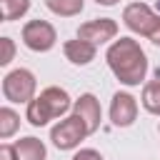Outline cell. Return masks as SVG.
<instances>
[{
    "instance_id": "1",
    "label": "cell",
    "mask_w": 160,
    "mask_h": 160,
    "mask_svg": "<svg viewBox=\"0 0 160 160\" xmlns=\"http://www.w3.org/2000/svg\"><path fill=\"white\" fill-rule=\"evenodd\" d=\"M105 62L110 72L128 88H135L148 75V55L135 38H118L110 42L105 52Z\"/></svg>"
},
{
    "instance_id": "2",
    "label": "cell",
    "mask_w": 160,
    "mask_h": 160,
    "mask_svg": "<svg viewBox=\"0 0 160 160\" xmlns=\"http://www.w3.org/2000/svg\"><path fill=\"white\" fill-rule=\"evenodd\" d=\"M35 90H38V80L28 68H15L2 78V98L8 102L28 105L35 98Z\"/></svg>"
},
{
    "instance_id": "3",
    "label": "cell",
    "mask_w": 160,
    "mask_h": 160,
    "mask_svg": "<svg viewBox=\"0 0 160 160\" xmlns=\"http://www.w3.org/2000/svg\"><path fill=\"white\" fill-rule=\"evenodd\" d=\"M88 125L72 112L68 118H60L52 128H50V140L58 150H75L80 148V142L88 138Z\"/></svg>"
},
{
    "instance_id": "4",
    "label": "cell",
    "mask_w": 160,
    "mask_h": 160,
    "mask_svg": "<svg viewBox=\"0 0 160 160\" xmlns=\"http://www.w3.org/2000/svg\"><path fill=\"white\" fill-rule=\"evenodd\" d=\"M20 38H22V42H25L28 50H32V52H48L58 42V30L48 20H40L38 18V20H28L22 25Z\"/></svg>"
},
{
    "instance_id": "5",
    "label": "cell",
    "mask_w": 160,
    "mask_h": 160,
    "mask_svg": "<svg viewBox=\"0 0 160 160\" xmlns=\"http://www.w3.org/2000/svg\"><path fill=\"white\" fill-rule=\"evenodd\" d=\"M158 18H160V15H158L150 5H145V2H130V5H125V10H122V22H125V28H128L130 32H135V35H142V38L150 35V30L155 28Z\"/></svg>"
},
{
    "instance_id": "6",
    "label": "cell",
    "mask_w": 160,
    "mask_h": 160,
    "mask_svg": "<svg viewBox=\"0 0 160 160\" xmlns=\"http://www.w3.org/2000/svg\"><path fill=\"white\" fill-rule=\"evenodd\" d=\"M135 120H138V100L125 90L115 92L110 100V122L115 128H130Z\"/></svg>"
},
{
    "instance_id": "7",
    "label": "cell",
    "mask_w": 160,
    "mask_h": 160,
    "mask_svg": "<svg viewBox=\"0 0 160 160\" xmlns=\"http://www.w3.org/2000/svg\"><path fill=\"white\" fill-rule=\"evenodd\" d=\"M78 38L92 42V45H102L118 38V22L112 18H95L90 22H82L78 28Z\"/></svg>"
},
{
    "instance_id": "8",
    "label": "cell",
    "mask_w": 160,
    "mask_h": 160,
    "mask_svg": "<svg viewBox=\"0 0 160 160\" xmlns=\"http://www.w3.org/2000/svg\"><path fill=\"white\" fill-rule=\"evenodd\" d=\"M72 112L88 125V132L92 135L98 128H100V120H102V108H100V100L92 95V92H82L75 102H72Z\"/></svg>"
},
{
    "instance_id": "9",
    "label": "cell",
    "mask_w": 160,
    "mask_h": 160,
    "mask_svg": "<svg viewBox=\"0 0 160 160\" xmlns=\"http://www.w3.org/2000/svg\"><path fill=\"white\" fill-rule=\"evenodd\" d=\"M62 52L72 65H90L98 55V45H92L82 38H72V40H65Z\"/></svg>"
},
{
    "instance_id": "10",
    "label": "cell",
    "mask_w": 160,
    "mask_h": 160,
    "mask_svg": "<svg viewBox=\"0 0 160 160\" xmlns=\"http://www.w3.org/2000/svg\"><path fill=\"white\" fill-rule=\"evenodd\" d=\"M40 98L48 102V108H50V112H52L55 120H58V118H65V112H68V110L72 108V102H75V100H70L68 90H62V88H58V85L45 88V90L40 92Z\"/></svg>"
},
{
    "instance_id": "11",
    "label": "cell",
    "mask_w": 160,
    "mask_h": 160,
    "mask_svg": "<svg viewBox=\"0 0 160 160\" xmlns=\"http://www.w3.org/2000/svg\"><path fill=\"white\" fill-rule=\"evenodd\" d=\"M15 150H18V160H45L48 158V148L40 138H20L15 140Z\"/></svg>"
},
{
    "instance_id": "12",
    "label": "cell",
    "mask_w": 160,
    "mask_h": 160,
    "mask_svg": "<svg viewBox=\"0 0 160 160\" xmlns=\"http://www.w3.org/2000/svg\"><path fill=\"white\" fill-rule=\"evenodd\" d=\"M25 120H28L32 128H42V125H48V122L55 120V118H52L48 102H45L40 95H35V98L25 105Z\"/></svg>"
},
{
    "instance_id": "13",
    "label": "cell",
    "mask_w": 160,
    "mask_h": 160,
    "mask_svg": "<svg viewBox=\"0 0 160 160\" xmlns=\"http://www.w3.org/2000/svg\"><path fill=\"white\" fill-rule=\"evenodd\" d=\"M45 8L58 18H75L82 12L85 0H45Z\"/></svg>"
},
{
    "instance_id": "14",
    "label": "cell",
    "mask_w": 160,
    "mask_h": 160,
    "mask_svg": "<svg viewBox=\"0 0 160 160\" xmlns=\"http://www.w3.org/2000/svg\"><path fill=\"white\" fill-rule=\"evenodd\" d=\"M140 102H142V108H145L150 115H160V80L145 82L142 95H140Z\"/></svg>"
},
{
    "instance_id": "15",
    "label": "cell",
    "mask_w": 160,
    "mask_h": 160,
    "mask_svg": "<svg viewBox=\"0 0 160 160\" xmlns=\"http://www.w3.org/2000/svg\"><path fill=\"white\" fill-rule=\"evenodd\" d=\"M18 130H20V115H18L10 105H2V108H0V138L8 140V138H12Z\"/></svg>"
},
{
    "instance_id": "16",
    "label": "cell",
    "mask_w": 160,
    "mask_h": 160,
    "mask_svg": "<svg viewBox=\"0 0 160 160\" xmlns=\"http://www.w3.org/2000/svg\"><path fill=\"white\" fill-rule=\"evenodd\" d=\"M28 10H30V0H0V15H2V22L20 20Z\"/></svg>"
},
{
    "instance_id": "17",
    "label": "cell",
    "mask_w": 160,
    "mask_h": 160,
    "mask_svg": "<svg viewBox=\"0 0 160 160\" xmlns=\"http://www.w3.org/2000/svg\"><path fill=\"white\" fill-rule=\"evenodd\" d=\"M0 45H2V55H0V65H2V68H8V65L12 62V58H15V42H12V38H8V35H2V38H0Z\"/></svg>"
},
{
    "instance_id": "18",
    "label": "cell",
    "mask_w": 160,
    "mask_h": 160,
    "mask_svg": "<svg viewBox=\"0 0 160 160\" xmlns=\"http://www.w3.org/2000/svg\"><path fill=\"white\" fill-rule=\"evenodd\" d=\"M72 160H102V155H100L98 150H92V148H80V150L72 155Z\"/></svg>"
},
{
    "instance_id": "19",
    "label": "cell",
    "mask_w": 160,
    "mask_h": 160,
    "mask_svg": "<svg viewBox=\"0 0 160 160\" xmlns=\"http://www.w3.org/2000/svg\"><path fill=\"white\" fill-rule=\"evenodd\" d=\"M0 160H18L15 142H2V145H0Z\"/></svg>"
},
{
    "instance_id": "20",
    "label": "cell",
    "mask_w": 160,
    "mask_h": 160,
    "mask_svg": "<svg viewBox=\"0 0 160 160\" xmlns=\"http://www.w3.org/2000/svg\"><path fill=\"white\" fill-rule=\"evenodd\" d=\"M148 40H150L152 45H158V48H160V18H158V22H155V28L150 30V35H148Z\"/></svg>"
},
{
    "instance_id": "21",
    "label": "cell",
    "mask_w": 160,
    "mask_h": 160,
    "mask_svg": "<svg viewBox=\"0 0 160 160\" xmlns=\"http://www.w3.org/2000/svg\"><path fill=\"white\" fill-rule=\"evenodd\" d=\"M98 5H102V8H112V5H118L120 0H95Z\"/></svg>"
},
{
    "instance_id": "22",
    "label": "cell",
    "mask_w": 160,
    "mask_h": 160,
    "mask_svg": "<svg viewBox=\"0 0 160 160\" xmlns=\"http://www.w3.org/2000/svg\"><path fill=\"white\" fill-rule=\"evenodd\" d=\"M158 132H160V125H158Z\"/></svg>"
}]
</instances>
